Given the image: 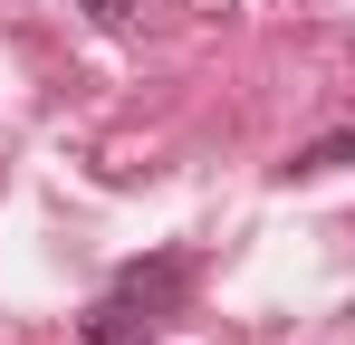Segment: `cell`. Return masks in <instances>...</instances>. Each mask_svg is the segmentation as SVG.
I'll list each match as a JSON object with an SVG mask.
<instances>
[{"instance_id": "4", "label": "cell", "mask_w": 355, "mask_h": 345, "mask_svg": "<svg viewBox=\"0 0 355 345\" xmlns=\"http://www.w3.org/2000/svg\"><path fill=\"white\" fill-rule=\"evenodd\" d=\"M77 10H87L96 29H125V19H135V0H77Z\"/></svg>"}, {"instance_id": "3", "label": "cell", "mask_w": 355, "mask_h": 345, "mask_svg": "<svg viewBox=\"0 0 355 345\" xmlns=\"http://www.w3.org/2000/svg\"><path fill=\"white\" fill-rule=\"evenodd\" d=\"M288 172H355V134H317V144H297Z\"/></svg>"}, {"instance_id": "1", "label": "cell", "mask_w": 355, "mask_h": 345, "mask_svg": "<svg viewBox=\"0 0 355 345\" xmlns=\"http://www.w3.org/2000/svg\"><path fill=\"white\" fill-rule=\"evenodd\" d=\"M154 326H164V317H154V307H135L125 288H106V297L87 307V345H154Z\"/></svg>"}, {"instance_id": "2", "label": "cell", "mask_w": 355, "mask_h": 345, "mask_svg": "<svg viewBox=\"0 0 355 345\" xmlns=\"http://www.w3.org/2000/svg\"><path fill=\"white\" fill-rule=\"evenodd\" d=\"M125 297H135V307H154V317H173L182 297H192V259H144V269H125Z\"/></svg>"}]
</instances>
